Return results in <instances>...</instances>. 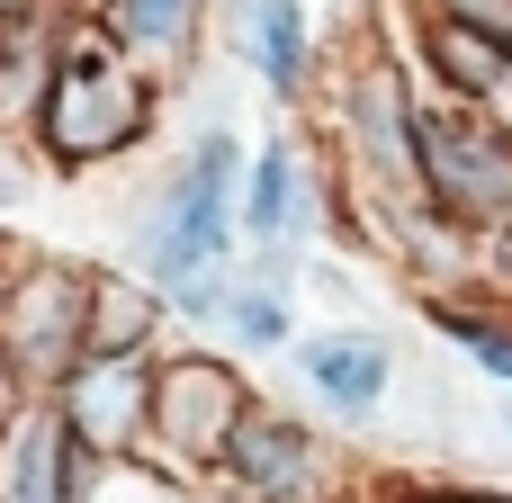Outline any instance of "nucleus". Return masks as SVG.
Returning <instances> with one entry per match:
<instances>
[{
	"instance_id": "nucleus-12",
	"label": "nucleus",
	"mask_w": 512,
	"mask_h": 503,
	"mask_svg": "<svg viewBox=\"0 0 512 503\" xmlns=\"http://www.w3.org/2000/svg\"><path fill=\"white\" fill-rule=\"evenodd\" d=\"M216 9H225V36H234L243 72H252L270 99H306V81H315L306 0H216Z\"/></svg>"
},
{
	"instance_id": "nucleus-20",
	"label": "nucleus",
	"mask_w": 512,
	"mask_h": 503,
	"mask_svg": "<svg viewBox=\"0 0 512 503\" xmlns=\"http://www.w3.org/2000/svg\"><path fill=\"white\" fill-rule=\"evenodd\" d=\"M486 261H495V279H504V297H512V225L495 234V243H486Z\"/></svg>"
},
{
	"instance_id": "nucleus-1",
	"label": "nucleus",
	"mask_w": 512,
	"mask_h": 503,
	"mask_svg": "<svg viewBox=\"0 0 512 503\" xmlns=\"http://www.w3.org/2000/svg\"><path fill=\"white\" fill-rule=\"evenodd\" d=\"M243 171L252 153L234 126H189V144L126 216V270L171 306V324L207 333L216 315V279L234 270V234H243Z\"/></svg>"
},
{
	"instance_id": "nucleus-13",
	"label": "nucleus",
	"mask_w": 512,
	"mask_h": 503,
	"mask_svg": "<svg viewBox=\"0 0 512 503\" xmlns=\"http://www.w3.org/2000/svg\"><path fill=\"white\" fill-rule=\"evenodd\" d=\"M297 378L306 396H324L333 414H378V396L396 387V351L360 324H333V333H297Z\"/></svg>"
},
{
	"instance_id": "nucleus-4",
	"label": "nucleus",
	"mask_w": 512,
	"mask_h": 503,
	"mask_svg": "<svg viewBox=\"0 0 512 503\" xmlns=\"http://www.w3.org/2000/svg\"><path fill=\"white\" fill-rule=\"evenodd\" d=\"M252 414H261V396H252V378H243L234 351H216V342H171V351L153 360V459H162V468L216 477L225 450H234V432H243Z\"/></svg>"
},
{
	"instance_id": "nucleus-6",
	"label": "nucleus",
	"mask_w": 512,
	"mask_h": 503,
	"mask_svg": "<svg viewBox=\"0 0 512 503\" xmlns=\"http://www.w3.org/2000/svg\"><path fill=\"white\" fill-rule=\"evenodd\" d=\"M342 135H351L360 180L387 198L396 225L432 216V198H423V153H414V99H405V72H396V63H360V72H351V90H342Z\"/></svg>"
},
{
	"instance_id": "nucleus-11",
	"label": "nucleus",
	"mask_w": 512,
	"mask_h": 503,
	"mask_svg": "<svg viewBox=\"0 0 512 503\" xmlns=\"http://www.w3.org/2000/svg\"><path fill=\"white\" fill-rule=\"evenodd\" d=\"M288 297H297V261L288 252H252V261H234L216 279L207 333L234 342V351H297V306Z\"/></svg>"
},
{
	"instance_id": "nucleus-2",
	"label": "nucleus",
	"mask_w": 512,
	"mask_h": 503,
	"mask_svg": "<svg viewBox=\"0 0 512 503\" xmlns=\"http://www.w3.org/2000/svg\"><path fill=\"white\" fill-rule=\"evenodd\" d=\"M153 126H162V72H144V63L126 54V36H117L99 9H81V18L63 27V45H54V72H45V90H36L18 144L36 153V171L90 180V171L144 153Z\"/></svg>"
},
{
	"instance_id": "nucleus-10",
	"label": "nucleus",
	"mask_w": 512,
	"mask_h": 503,
	"mask_svg": "<svg viewBox=\"0 0 512 503\" xmlns=\"http://www.w3.org/2000/svg\"><path fill=\"white\" fill-rule=\"evenodd\" d=\"M216 477L243 503H306L324 486V441H315L297 414H270V405H261V414L234 432V450H225Z\"/></svg>"
},
{
	"instance_id": "nucleus-16",
	"label": "nucleus",
	"mask_w": 512,
	"mask_h": 503,
	"mask_svg": "<svg viewBox=\"0 0 512 503\" xmlns=\"http://www.w3.org/2000/svg\"><path fill=\"white\" fill-rule=\"evenodd\" d=\"M423 54H432V72H441L468 108H486V99H504V90H512V45H504V36H486V27H459V18L432 9Z\"/></svg>"
},
{
	"instance_id": "nucleus-23",
	"label": "nucleus",
	"mask_w": 512,
	"mask_h": 503,
	"mask_svg": "<svg viewBox=\"0 0 512 503\" xmlns=\"http://www.w3.org/2000/svg\"><path fill=\"white\" fill-rule=\"evenodd\" d=\"M504 432H512V396H504Z\"/></svg>"
},
{
	"instance_id": "nucleus-5",
	"label": "nucleus",
	"mask_w": 512,
	"mask_h": 503,
	"mask_svg": "<svg viewBox=\"0 0 512 503\" xmlns=\"http://www.w3.org/2000/svg\"><path fill=\"white\" fill-rule=\"evenodd\" d=\"M414 153H423V198L432 216H468V225H512V135L468 108V99H441V108H414Z\"/></svg>"
},
{
	"instance_id": "nucleus-18",
	"label": "nucleus",
	"mask_w": 512,
	"mask_h": 503,
	"mask_svg": "<svg viewBox=\"0 0 512 503\" xmlns=\"http://www.w3.org/2000/svg\"><path fill=\"white\" fill-rule=\"evenodd\" d=\"M441 18L486 27V36H504V45H512V0H441Z\"/></svg>"
},
{
	"instance_id": "nucleus-8",
	"label": "nucleus",
	"mask_w": 512,
	"mask_h": 503,
	"mask_svg": "<svg viewBox=\"0 0 512 503\" xmlns=\"http://www.w3.org/2000/svg\"><path fill=\"white\" fill-rule=\"evenodd\" d=\"M99 495H108V468L63 432L54 396H27L0 423V503H99Z\"/></svg>"
},
{
	"instance_id": "nucleus-9",
	"label": "nucleus",
	"mask_w": 512,
	"mask_h": 503,
	"mask_svg": "<svg viewBox=\"0 0 512 503\" xmlns=\"http://www.w3.org/2000/svg\"><path fill=\"white\" fill-rule=\"evenodd\" d=\"M324 225H333L324 171H315L288 135H270V144L252 153V171H243V243H252V252H288V261H297Z\"/></svg>"
},
{
	"instance_id": "nucleus-22",
	"label": "nucleus",
	"mask_w": 512,
	"mask_h": 503,
	"mask_svg": "<svg viewBox=\"0 0 512 503\" xmlns=\"http://www.w3.org/2000/svg\"><path fill=\"white\" fill-rule=\"evenodd\" d=\"M450 503H512V495H450Z\"/></svg>"
},
{
	"instance_id": "nucleus-17",
	"label": "nucleus",
	"mask_w": 512,
	"mask_h": 503,
	"mask_svg": "<svg viewBox=\"0 0 512 503\" xmlns=\"http://www.w3.org/2000/svg\"><path fill=\"white\" fill-rule=\"evenodd\" d=\"M432 333L459 342L486 378H504V387H512V324H504V315H477V306H459V297H432Z\"/></svg>"
},
{
	"instance_id": "nucleus-21",
	"label": "nucleus",
	"mask_w": 512,
	"mask_h": 503,
	"mask_svg": "<svg viewBox=\"0 0 512 503\" xmlns=\"http://www.w3.org/2000/svg\"><path fill=\"white\" fill-rule=\"evenodd\" d=\"M18 405H27V387H18V378H9V369H0V423H9V414H18Z\"/></svg>"
},
{
	"instance_id": "nucleus-14",
	"label": "nucleus",
	"mask_w": 512,
	"mask_h": 503,
	"mask_svg": "<svg viewBox=\"0 0 512 503\" xmlns=\"http://www.w3.org/2000/svg\"><path fill=\"white\" fill-rule=\"evenodd\" d=\"M171 306L126 270V261H90V351L81 360H162Z\"/></svg>"
},
{
	"instance_id": "nucleus-15",
	"label": "nucleus",
	"mask_w": 512,
	"mask_h": 503,
	"mask_svg": "<svg viewBox=\"0 0 512 503\" xmlns=\"http://www.w3.org/2000/svg\"><path fill=\"white\" fill-rule=\"evenodd\" d=\"M99 18L126 36V54L144 72H189L198 63V36L216 18V0H99Z\"/></svg>"
},
{
	"instance_id": "nucleus-19",
	"label": "nucleus",
	"mask_w": 512,
	"mask_h": 503,
	"mask_svg": "<svg viewBox=\"0 0 512 503\" xmlns=\"http://www.w3.org/2000/svg\"><path fill=\"white\" fill-rule=\"evenodd\" d=\"M27 198H36V171H27V153H18V144H0V216H18Z\"/></svg>"
},
{
	"instance_id": "nucleus-7",
	"label": "nucleus",
	"mask_w": 512,
	"mask_h": 503,
	"mask_svg": "<svg viewBox=\"0 0 512 503\" xmlns=\"http://www.w3.org/2000/svg\"><path fill=\"white\" fill-rule=\"evenodd\" d=\"M54 414L99 468L153 459V360H81L54 387Z\"/></svg>"
},
{
	"instance_id": "nucleus-3",
	"label": "nucleus",
	"mask_w": 512,
	"mask_h": 503,
	"mask_svg": "<svg viewBox=\"0 0 512 503\" xmlns=\"http://www.w3.org/2000/svg\"><path fill=\"white\" fill-rule=\"evenodd\" d=\"M90 351V261L0 243V369L27 396H54Z\"/></svg>"
}]
</instances>
